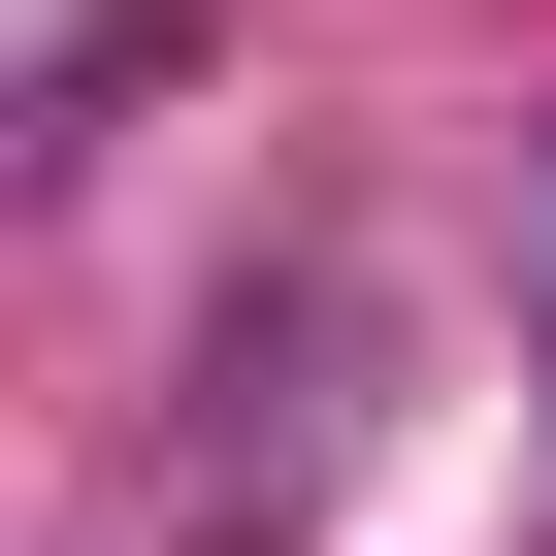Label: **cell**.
<instances>
[{
  "instance_id": "cell-1",
  "label": "cell",
  "mask_w": 556,
  "mask_h": 556,
  "mask_svg": "<svg viewBox=\"0 0 556 556\" xmlns=\"http://www.w3.org/2000/svg\"><path fill=\"white\" fill-rule=\"evenodd\" d=\"M328 426H361V262H295V295L197 328V491H295Z\"/></svg>"
},
{
  "instance_id": "cell-2",
  "label": "cell",
  "mask_w": 556,
  "mask_h": 556,
  "mask_svg": "<svg viewBox=\"0 0 556 556\" xmlns=\"http://www.w3.org/2000/svg\"><path fill=\"white\" fill-rule=\"evenodd\" d=\"M197 34H229V0H66V66H34V164H99V131H131Z\"/></svg>"
},
{
  "instance_id": "cell-3",
  "label": "cell",
  "mask_w": 556,
  "mask_h": 556,
  "mask_svg": "<svg viewBox=\"0 0 556 556\" xmlns=\"http://www.w3.org/2000/svg\"><path fill=\"white\" fill-rule=\"evenodd\" d=\"M523 295H556V131H523Z\"/></svg>"
}]
</instances>
